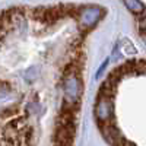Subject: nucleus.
I'll list each match as a JSON object with an SVG mask.
<instances>
[{
	"label": "nucleus",
	"mask_w": 146,
	"mask_h": 146,
	"mask_svg": "<svg viewBox=\"0 0 146 146\" xmlns=\"http://www.w3.org/2000/svg\"><path fill=\"white\" fill-rule=\"evenodd\" d=\"M79 56H80V51H78L75 57L64 66L63 73H62V88H63L64 104L70 107H78V108H80V96L83 91Z\"/></svg>",
	"instance_id": "f257e3e1"
},
{
	"label": "nucleus",
	"mask_w": 146,
	"mask_h": 146,
	"mask_svg": "<svg viewBox=\"0 0 146 146\" xmlns=\"http://www.w3.org/2000/svg\"><path fill=\"white\" fill-rule=\"evenodd\" d=\"M40 67L38 66H32V67H28L25 72H22V78L25 79L27 82H34L40 78Z\"/></svg>",
	"instance_id": "423d86ee"
},
{
	"label": "nucleus",
	"mask_w": 146,
	"mask_h": 146,
	"mask_svg": "<svg viewBox=\"0 0 146 146\" xmlns=\"http://www.w3.org/2000/svg\"><path fill=\"white\" fill-rule=\"evenodd\" d=\"M139 27H140V29H142L143 32H146V16H143V18L140 19V22H139Z\"/></svg>",
	"instance_id": "9d476101"
},
{
	"label": "nucleus",
	"mask_w": 146,
	"mask_h": 146,
	"mask_svg": "<svg viewBox=\"0 0 146 146\" xmlns=\"http://www.w3.org/2000/svg\"><path fill=\"white\" fill-rule=\"evenodd\" d=\"M124 6H126L130 12L136 13V15H140V13H143V12H145V6H143V3H140V2H124Z\"/></svg>",
	"instance_id": "0eeeda50"
},
{
	"label": "nucleus",
	"mask_w": 146,
	"mask_h": 146,
	"mask_svg": "<svg viewBox=\"0 0 146 146\" xmlns=\"http://www.w3.org/2000/svg\"><path fill=\"white\" fill-rule=\"evenodd\" d=\"M13 86L9 80H0V98H6V96L12 92Z\"/></svg>",
	"instance_id": "6e6552de"
},
{
	"label": "nucleus",
	"mask_w": 146,
	"mask_h": 146,
	"mask_svg": "<svg viewBox=\"0 0 146 146\" xmlns=\"http://www.w3.org/2000/svg\"><path fill=\"white\" fill-rule=\"evenodd\" d=\"M101 131L105 137L107 142H110L113 146H126L127 142L126 139H123V136L120 135V131L115 126H113L111 123L108 124H101Z\"/></svg>",
	"instance_id": "20e7f679"
},
{
	"label": "nucleus",
	"mask_w": 146,
	"mask_h": 146,
	"mask_svg": "<svg viewBox=\"0 0 146 146\" xmlns=\"http://www.w3.org/2000/svg\"><path fill=\"white\" fill-rule=\"evenodd\" d=\"M129 146H135V145H129Z\"/></svg>",
	"instance_id": "f8f14e48"
},
{
	"label": "nucleus",
	"mask_w": 146,
	"mask_h": 146,
	"mask_svg": "<svg viewBox=\"0 0 146 146\" xmlns=\"http://www.w3.org/2000/svg\"><path fill=\"white\" fill-rule=\"evenodd\" d=\"M95 117L98 120L100 126L111 123L114 118V98L108 95L98 94L95 104Z\"/></svg>",
	"instance_id": "f03ea898"
},
{
	"label": "nucleus",
	"mask_w": 146,
	"mask_h": 146,
	"mask_svg": "<svg viewBox=\"0 0 146 146\" xmlns=\"http://www.w3.org/2000/svg\"><path fill=\"white\" fill-rule=\"evenodd\" d=\"M23 110H25V117H27V115H38V114L42 111V105H41V102L38 101V98L35 96L32 101H29V102L25 104Z\"/></svg>",
	"instance_id": "39448f33"
},
{
	"label": "nucleus",
	"mask_w": 146,
	"mask_h": 146,
	"mask_svg": "<svg viewBox=\"0 0 146 146\" xmlns=\"http://www.w3.org/2000/svg\"><path fill=\"white\" fill-rule=\"evenodd\" d=\"M142 38H143V41H145V44H146V32L142 34Z\"/></svg>",
	"instance_id": "9b49d317"
},
{
	"label": "nucleus",
	"mask_w": 146,
	"mask_h": 146,
	"mask_svg": "<svg viewBox=\"0 0 146 146\" xmlns=\"http://www.w3.org/2000/svg\"><path fill=\"white\" fill-rule=\"evenodd\" d=\"M102 16H104V9L98 6H89L78 10V19L83 29H89L94 25H96Z\"/></svg>",
	"instance_id": "7ed1b4c3"
},
{
	"label": "nucleus",
	"mask_w": 146,
	"mask_h": 146,
	"mask_svg": "<svg viewBox=\"0 0 146 146\" xmlns=\"http://www.w3.org/2000/svg\"><path fill=\"white\" fill-rule=\"evenodd\" d=\"M123 44H124V45H121V48H123V53H124L126 56H136V54H137V50H136L135 45H133L129 40H124Z\"/></svg>",
	"instance_id": "1a4fd4ad"
}]
</instances>
